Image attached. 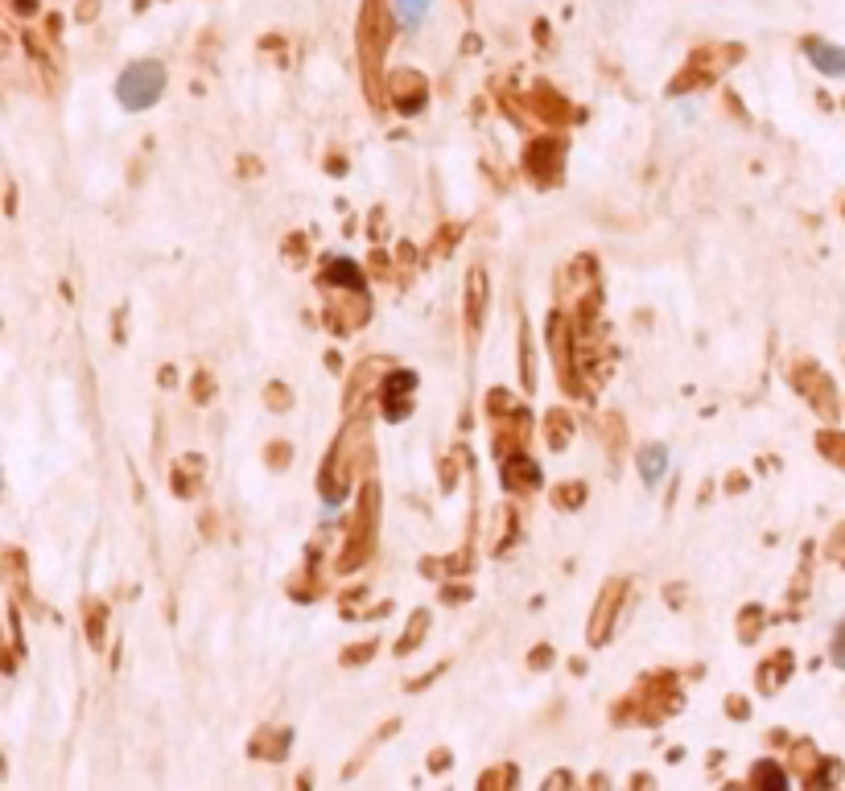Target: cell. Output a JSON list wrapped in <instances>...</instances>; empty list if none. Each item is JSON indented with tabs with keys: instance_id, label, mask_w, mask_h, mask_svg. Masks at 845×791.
Listing matches in <instances>:
<instances>
[{
	"instance_id": "6da1fadb",
	"label": "cell",
	"mask_w": 845,
	"mask_h": 791,
	"mask_svg": "<svg viewBox=\"0 0 845 791\" xmlns=\"http://www.w3.org/2000/svg\"><path fill=\"white\" fill-rule=\"evenodd\" d=\"M161 87H165V71L157 62H137V66H128V71L120 75V83H116V95H120V103L124 108H149V103L161 95Z\"/></svg>"
},
{
	"instance_id": "7a4b0ae2",
	"label": "cell",
	"mask_w": 845,
	"mask_h": 791,
	"mask_svg": "<svg viewBox=\"0 0 845 791\" xmlns=\"http://www.w3.org/2000/svg\"><path fill=\"white\" fill-rule=\"evenodd\" d=\"M804 50H808V58L817 62V71H825V75H845V50H841V46H829V42H808Z\"/></svg>"
},
{
	"instance_id": "3957f363",
	"label": "cell",
	"mask_w": 845,
	"mask_h": 791,
	"mask_svg": "<svg viewBox=\"0 0 845 791\" xmlns=\"http://www.w3.org/2000/svg\"><path fill=\"white\" fill-rule=\"evenodd\" d=\"M615 610H619V586H606V594H602V602H598V610L590 618V639H606Z\"/></svg>"
},
{
	"instance_id": "277c9868",
	"label": "cell",
	"mask_w": 845,
	"mask_h": 791,
	"mask_svg": "<svg viewBox=\"0 0 845 791\" xmlns=\"http://www.w3.org/2000/svg\"><path fill=\"white\" fill-rule=\"evenodd\" d=\"M639 470H644V483H648V487H656V478L668 470V454L660 450V445H648L644 458H639Z\"/></svg>"
},
{
	"instance_id": "5b68a950",
	"label": "cell",
	"mask_w": 845,
	"mask_h": 791,
	"mask_svg": "<svg viewBox=\"0 0 845 791\" xmlns=\"http://www.w3.org/2000/svg\"><path fill=\"white\" fill-rule=\"evenodd\" d=\"M483 297H487V281H483V272L475 268V272H470V326H479V318H483Z\"/></svg>"
},
{
	"instance_id": "8992f818",
	"label": "cell",
	"mask_w": 845,
	"mask_h": 791,
	"mask_svg": "<svg viewBox=\"0 0 845 791\" xmlns=\"http://www.w3.org/2000/svg\"><path fill=\"white\" fill-rule=\"evenodd\" d=\"M821 450L837 462V466H845V437H837V433H825L821 437Z\"/></svg>"
},
{
	"instance_id": "52a82bcc",
	"label": "cell",
	"mask_w": 845,
	"mask_h": 791,
	"mask_svg": "<svg viewBox=\"0 0 845 791\" xmlns=\"http://www.w3.org/2000/svg\"><path fill=\"white\" fill-rule=\"evenodd\" d=\"M429 9V0H396V13L404 21H421V13Z\"/></svg>"
},
{
	"instance_id": "ba28073f",
	"label": "cell",
	"mask_w": 845,
	"mask_h": 791,
	"mask_svg": "<svg viewBox=\"0 0 845 791\" xmlns=\"http://www.w3.org/2000/svg\"><path fill=\"white\" fill-rule=\"evenodd\" d=\"M833 660L845 668V623H841V631H837V639H833Z\"/></svg>"
},
{
	"instance_id": "9c48e42d",
	"label": "cell",
	"mask_w": 845,
	"mask_h": 791,
	"mask_svg": "<svg viewBox=\"0 0 845 791\" xmlns=\"http://www.w3.org/2000/svg\"><path fill=\"white\" fill-rule=\"evenodd\" d=\"M755 779H763V783H784V775L775 771V767H755Z\"/></svg>"
}]
</instances>
